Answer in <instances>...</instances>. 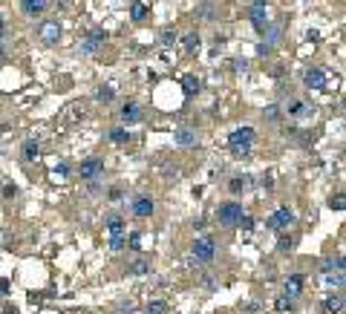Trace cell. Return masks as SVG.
<instances>
[{
	"mask_svg": "<svg viewBox=\"0 0 346 314\" xmlns=\"http://www.w3.org/2000/svg\"><path fill=\"white\" fill-rule=\"evenodd\" d=\"M254 138H257V130H254V127H237V130L228 136L231 156H234V158H248V156H251Z\"/></svg>",
	"mask_w": 346,
	"mask_h": 314,
	"instance_id": "obj_1",
	"label": "cell"
},
{
	"mask_svg": "<svg viewBox=\"0 0 346 314\" xmlns=\"http://www.w3.org/2000/svg\"><path fill=\"white\" fill-rule=\"evenodd\" d=\"M190 254H193V262L199 265V262H211L214 256H217V242H214V236H199L193 245H190Z\"/></svg>",
	"mask_w": 346,
	"mask_h": 314,
	"instance_id": "obj_2",
	"label": "cell"
},
{
	"mask_svg": "<svg viewBox=\"0 0 346 314\" xmlns=\"http://www.w3.org/2000/svg\"><path fill=\"white\" fill-rule=\"evenodd\" d=\"M285 116L294 118V121H312L315 118V107L309 101H303V98H291L285 104Z\"/></svg>",
	"mask_w": 346,
	"mask_h": 314,
	"instance_id": "obj_3",
	"label": "cell"
},
{
	"mask_svg": "<svg viewBox=\"0 0 346 314\" xmlns=\"http://www.w3.org/2000/svg\"><path fill=\"white\" fill-rule=\"evenodd\" d=\"M291 225H294V214H291V208H285V205L274 208V214L265 219V228H271V231H277V234H283L285 228H291Z\"/></svg>",
	"mask_w": 346,
	"mask_h": 314,
	"instance_id": "obj_4",
	"label": "cell"
},
{
	"mask_svg": "<svg viewBox=\"0 0 346 314\" xmlns=\"http://www.w3.org/2000/svg\"><path fill=\"white\" fill-rule=\"evenodd\" d=\"M240 216H243V205L240 202H225V205H220V211H217V219H220L222 228H237Z\"/></svg>",
	"mask_w": 346,
	"mask_h": 314,
	"instance_id": "obj_5",
	"label": "cell"
},
{
	"mask_svg": "<svg viewBox=\"0 0 346 314\" xmlns=\"http://www.w3.org/2000/svg\"><path fill=\"white\" fill-rule=\"evenodd\" d=\"M38 38H41V43L55 46L61 40V23L58 20H41L38 23Z\"/></svg>",
	"mask_w": 346,
	"mask_h": 314,
	"instance_id": "obj_6",
	"label": "cell"
},
{
	"mask_svg": "<svg viewBox=\"0 0 346 314\" xmlns=\"http://www.w3.org/2000/svg\"><path fill=\"white\" fill-rule=\"evenodd\" d=\"M104 43H107V32H104V29H93L84 40H81L78 52H81V55H93V52H98Z\"/></svg>",
	"mask_w": 346,
	"mask_h": 314,
	"instance_id": "obj_7",
	"label": "cell"
},
{
	"mask_svg": "<svg viewBox=\"0 0 346 314\" xmlns=\"http://www.w3.org/2000/svg\"><path fill=\"white\" fill-rule=\"evenodd\" d=\"M153 211H156L153 196H136L133 205H130V214H133L136 219H147V216H153Z\"/></svg>",
	"mask_w": 346,
	"mask_h": 314,
	"instance_id": "obj_8",
	"label": "cell"
},
{
	"mask_svg": "<svg viewBox=\"0 0 346 314\" xmlns=\"http://www.w3.org/2000/svg\"><path fill=\"white\" fill-rule=\"evenodd\" d=\"M101 173H104V158L90 156L87 161H81V179H87V182H95V179H98Z\"/></svg>",
	"mask_w": 346,
	"mask_h": 314,
	"instance_id": "obj_9",
	"label": "cell"
},
{
	"mask_svg": "<svg viewBox=\"0 0 346 314\" xmlns=\"http://www.w3.org/2000/svg\"><path fill=\"white\" fill-rule=\"evenodd\" d=\"M303 81H306V87L309 90H326V69H320V66H312V69H306V75H303Z\"/></svg>",
	"mask_w": 346,
	"mask_h": 314,
	"instance_id": "obj_10",
	"label": "cell"
},
{
	"mask_svg": "<svg viewBox=\"0 0 346 314\" xmlns=\"http://www.w3.org/2000/svg\"><path fill=\"white\" fill-rule=\"evenodd\" d=\"M144 118V113H142V107L136 104V101H127L124 107H122V121H124V127L127 124H139Z\"/></svg>",
	"mask_w": 346,
	"mask_h": 314,
	"instance_id": "obj_11",
	"label": "cell"
},
{
	"mask_svg": "<svg viewBox=\"0 0 346 314\" xmlns=\"http://www.w3.org/2000/svg\"><path fill=\"white\" fill-rule=\"evenodd\" d=\"M46 6H49V0H20V12H23L26 18H38V15H43Z\"/></svg>",
	"mask_w": 346,
	"mask_h": 314,
	"instance_id": "obj_12",
	"label": "cell"
},
{
	"mask_svg": "<svg viewBox=\"0 0 346 314\" xmlns=\"http://www.w3.org/2000/svg\"><path fill=\"white\" fill-rule=\"evenodd\" d=\"M320 309H323V314H341L344 312V294L338 291V294H329L323 303H320Z\"/></svg>",
	"mask_w": 346,
	"mask_h": 314,
	"instance_id": "obj_13",
	"label": "cell"
},
{
	"mask_svg": "<svg viewBox=\"0 0 346 314\" xmlns=\"http://www.w3.org/2000/svg\"><path fill=\"white\" fill-rule=\"evenodd\" d=\"M283 288H285V297H288V300L300 297V291H303V274H288Z\"/></svg>",
	"mask_w": 346,
	"mask_h": 314,
	"instance_id": "obj_14",
	"label": "cell"
},
{
	"mask_svg": "<svg viewBox=\"0 0 346 314\" xmlns=\"http://www.w3.org/2000/svg\"><path fill=\"white\" fill-rule=\"evenodd\" d=\"M251 26L257 32H265L268 29V18H265V6H251Z\"/></svg>",
	"mask_w": 346,
	"mask_h": 314,
	"instance_id": "obj_15",
	"label": "cell"
},
{
	"mask_svg": "<svg viewBox=\"0 0 346 314\" xmlns=\"http://www.w3.org/2000/svg\"><path fill=\"white\" fill-rule=\"evenodd\" d=\"M104 225H107V234H110V236H116V234H127V222L122 219L119 214H107Z\"/></svg>",
	"mask_w": 346,
	"mask_h": 314,
	"instance_id": "obj_16",
	"label": "cell"
},
{
	"mask_svg": "<svg viewBox=\"0 0 346 314\" xmlns=\"http://www.w3.org/2000/svg\"><path fill=\"white\" fill-rule=\"evenodd\" d=\"M173 141H176L179 147H193V144H196V133H193V130H188V127H182V130H176Z\"/></svg>",
	"mask_w": 346,
	"mask_h": 314,
	"instance_id": "obj_17",
	"label": "cell"
},
{
	"mask_svg": "<svg viewBox=\"0 0 346 314\" xmlns=\"http://www.w3.org/2000/svg\"><path fill=\"white\" fill-rule=\"evenodd\" d=\"M248 188H251V176H234V179H231V185H228V190H231L234 196L245 193Z\"/></svg>",
	"mask_w": 346,
	"mask_h": 314,
	"instance_id": "obj_18",
	"label": "cell"
},
{
	"mask_svg": "<svg viewBox=\"0 0 346 314\" xmlns=\"http://www.w3.org/2000/svg\"><path fill=\"white\" fill-rule=\"evenodd\" d=\"M182 90H185V98H193V95L199 93V78L196 75H182Z\"/></svg>",
	"mask_w": 346,
	"mask_h": 314,
	"instance_id": "obj_19",
	"label": "cell"
},
{
	"mask_svg": "<svg viewBox=\"0 0 346 314\" xmlns=\"http://www.w3.org/2000/svg\"><path fill=\"white\" fill-rule=\"evenodd\" d=\"M127 274H133V277H144V274H150V262H147V259H136V262L127 265Z\"/></svg>",
	"mask_w": 346,
	"mask_h": 314,
	"instance_id": "obj_20",
	"label": "cell"
},
{
	"mask_svg": "<svg viewBox=\"0 0 346 314\" xmlns=\"http://www.w3.org/2000/svg\"><path fill=\"white\" fill-rule=\"evenodd\" d=\"M20 156H23V161H35V158L41 156V144H38L35 138H29V141L23 144V150H20Z\"/></svg>",
	"mask_w": 346,
	"mask_h": 314,
	"instance_id": "obj_21",
	"label": "cell"
},
{
	"mask_svg": "<svg viewBox=\"0 0 346 314\" xmlns=\"http://www.w3.org/2000/svg\"><path fill=\"white\" fill-rule=\"evenodd\" d=\"M110 141H113V144H127V141H130V130H127V127H113V130H110Z\"/></svg>",
	"mask_w": 346,
	"mask_h": 314,
	"instance_id": "obj_22",
	"label": "cell"
},
{
	"mask_svg": "<svg viewBox=\"0 0 346 314\" xmlns=\"http://www.w3.org/2000/svg\"><path fill=\"white\" fill-rule=\"evenodd\" d=\"M199 43H202V38H199L196 32H190V35H185V38H182V49H185V52H196V49H199Z\"/></svg>",
	"mask_w": 346,
	"mask_h": 314,
	"instance_id": "obj_23",
	"label": "cell"
},
{
	"mask_svg": "<svg viewBox=\"0 0 346 314\" xmlns=\"http://www.w3.org/2000/svg\"><path fill=\"white\" fill-rule=\"evenodd\" d=\"M95 98H98L101 104H110V101L116 98V87H113V84H107V87H98V93H95Z\"/></svg>",
	"mask_w": 346,
	"mask_h": 314,
	"instance_id": "obj_24",
	"label": "cell"
},
{
	"mask_svg": "<svg viewBox=\"0 0 346 314\" xmlns=\"http://www.w3.org/2000/svg\"><path fill=\"white\" fill-rule=\"evenodd\" d=\"M130 15H133V20H139V23H142V20L147 18V6H144V3H139V0H133V6H130Z\"/></svg>",
	"mask_w": 346,
	"mask_h": 314,
	"instance_id": "obj_25",
	"label": "cell"
},
{
	"mask_svg": "<svg viewBox=\"0 0 346 314\" xmlns=\"http://www.w3.org/2000/svg\"><path fill=\"white\" fill-rule=\"evenodd\" d=\"M176 40H179V35L173 29H162V35H159V43H162V46H173Z\"/></svg>",
	"mask_w": 346,
	"mask_h": 314,
	"instance_id": "obj_26",
	"label": "cell"
},
{
	"mask_svg": "<svg viewBox=\"0 0 346 314\" xmlns=\"http://www.w3.org/2000/svg\"><path fill=\"white\" fill-rule=\"evenodd\" d=\"M124 248H127V234L110 236V251H124Z\"/></svg>",
	"mask_w": 346,
	"mask_h": 314,
	"instance_id": "obj_27",
	"label": "cell"
},
{
	"mask_svg": "<svg viewBox=\"0 0 346 314\" xmlns=\"http://www.w3.org/2000/svg\"><path fill=\"white\" fill-rule=\"evenodd\" d=\"M144 314H167V303L164 300H153V303H147Z\"/></svg>",
	"mask_w": 346,
	"mask_h": 314,
	"instance_id": "obj_28",
	"label": "cell"
},
{
	"mask_svg": "<svg viewBox=\"0 0 346 314\" xmlns=\"http://www.w3.org/2000/svg\"><path fill=\"white\" fill-rule=\"evenodd\" d=\"M291 248H294V236H280V239H277V251L280 254H291Z\"/></svg>",
	"mask_w": 346,
	"mask_h": 314,
	"instance_id": "obj_29",
	"label": "cell"
},
{
	"mask_svg": "<svg viewBox=\"0 0 346 314\" xmlns=\"http://www.w3.org/2000/svg\"><path fill=\"white\" fill-rule=\"evenodd\" d=\"M263 116H265V121H280V118H283V113H280V107H277V104H268Z\"/></svg>",
	"mask_w": 346,
	"mask_h": 314,
	"instance_id": "obj_30",
	"label": "cell"
},
{
	"mask_svg": "<svg viewBox=\"0 0 346 314\" xmlns=\"http://www.w3.org/2000/svg\"><path fill=\"white\" fill-rule=\"evenodd\" d=\"M274 309H277V314H291V300L288 297H277L274 300Z\"/></svg>",
	"mask_w": 346,
	"mask_h": 314,
	"instance_id": "obj_31",
	"label": "cell"
},
{
	"mask_svg": "<svg viewBox=\"0 0 346 314\" xmlns=\"http://www.w3.org/2000/svg\"><path fill=\"white\" fill-rule=\"evenodd\" d=\"M196 15H199V18H205V20H211V18L217 15V9H214V3H202V6L196 9Z\"/></svg>",
	"mask_w": 346,
	"mask_h": 314,
	"instance_id": "obj_32",
	"label": "cell"
},
{
	"mask_svg": "<svg viewBox=\"0 0 346 314\" xmlns=\"http://www.w3.org/2000/svg\"><path fill=\"white\" fill-rule=\"evenodd\" d=\"M127 245H130V251H142V231H136V234H130V239H127Z\"/></svg>",
	"mask_w": 346,
	"mask_h": 314,
	"instance_id": "obj_33",
	"label": "cell"
},
{
	"mask_svg": "<svg viewBox=\"0 0 346 314\" xmlns=\"http://www.w3.org/2000/svg\"><path fill=\"white\" fill-rule=\"evenodd\" d=\"M237 225H240L243 231H254V216H248V214H243V216L237 219Z\"/></svg>",
	"mask_w": 346,
	"mask_h": 314,
	"instance_id": "obj_34",
	"label": "cell"
},
{
	"mask_svg": "<svg viewBox=\"0 0 346 314\" xmlns=\"http://www.w3.org/2000/svg\"><path fill=\"white\" fill-rule=\"evenodd\" d=\"M49 176H52V182H58V179H66V176H69V167H66V164H61V167H55V170H52Z\"/></svg>",
	"mask_w": 346,
	"mask_h": 314,
	"instance_id": "obj_35",
	"label": "cell"
},
{
	"mask_svg": "<svg viewBox=\"0 0 346 314\" xmlns=\"http://www.w3.org/2000/svg\"><path fill=\"white\" fill-rule=\"evenodd\" d=\"M344 202H346L344 193H335V196H332V208H335V211H344V208H346Z\"/></svg>",
	"mask_w": 346,
	"mask_h": 314,
	"instance_id": "obj_36",
	"label": "cell"
},
{
	"mask_svg": "<svg viewBox=\"0 0 346 314\" xmlns=\"http://www.w3.org/2000/svg\"><path fill=\"white\" fill-rule=\"evenodd\" d=\"M326 283H329V285H338V288H341V285H344V271H338V274H329V277H326Z\"/></svg>",
	"mask_w": 346,
	"mask_h": 314,
	"instance_id": "obj_37",
	"label": "cell"
},
{
	"mask_svg": "<svg viewBox=\"0 0 346 314\" xmlns=\"http://www.w3.org/2000/svg\"><path fill=\"white\" fill-rule=\"evenodd\" d=\"M245 69H248V61H245V58H237V61H234V72H245Z\"/></svg>",
	"mask_w": 346,
	"mask_h": 314,
	"instance_id": "obj_38",
	"label": "cell"
},
{
	"mask_svg": "<svg viewBox=\"0 0 346 314\" xmlns=\"http://www.w3.org/2000/svg\"><path fill=\"white\" fill-rule=\"evenodd\" d=\"M260 185H263L265 190H271V188H274V185H271V176H263V179H260Z\"/></svg>",
	"mask_w": 346,
	"mask_h": 314,
	"instance_id": "obj_39",
	"label": "cell"
},
{
	"mask_svg": "<svg viewBox=\"0 0 346 314\" xmlns=\"http://www.w3.org/2000/svg\"><path fill=\"white\" fill-rule=\"evenodd\" d=\"M119 199H122V190L113 188V190H110V202H119Z\"/></svg>",
	"mask_w": 346,
	"mask_h": 314,
	"instance_id": "obj_40",
	"label": "cell"
},
{
	"mask_svg": "<svg viewBox=\"0 0 346 314\" xmlns=\"http://www.w3.org/2000/svg\"><path fill=\"white\" fill-rule=\"evenodd\" d=\"M257 52H260V55H268V52H271V46H268V43H260V46H257Z\"/></svg>",
	"mask_w": 346,
	"mask_h": 314,
	"instance_id": "obj_41",
	"label": "cell"
},
{
	"mask_svg": "<svg viewBox=\"0 0 346 314\" xmlns=\"http://www.w3.org/2000/svg\"><path fill=\"white\" fill-rule=\"evenodd\" d=\"M306 38H309V40H312V43H317V40H320V32L309 29V35H306Z\"/></svg>",
	"mask_w": 346,
	"mask_h": 314,
	"instance_id": "obj_42",
	"label": "cell"
},
{
	"mask_svg": "<svg viewBox=\"0 0 346 314\" xmlns=\"http://www.w3.org/2000/svg\"><path fill=\"white\" fill-rule=\"evenodd\" d=\"M0 193H6V196H15V193H18V188H15V185H9V188H3Z\"/></svg>",
	"mask_w": 346,
	"mask_h": 314,
	"instance_id": "obj_43",
	"label": "cell"
},
{
	"mask_svg": "<svg viewBox=\"0 0 346 314\" xmlns=\"http://www.w3.org/2000/svg\"><path fill=\"white\" fill-rule=\"evenodd\" d=\"M9 294V283H0V297H6Z\"/></svg>",
	"mask_w": 346,
	"mask_h": 314,
	"instance_id": "obj_44",
	"label": "cell"
},
{
	"mask_svg": "<svg viewBox=\"0 0 346 314\" xmlns=\"http://www.w3.org/2000/svg\"><path fill=\"white\" fill-rule=\"evenodd\" d=\"M3 35H6V20L0 18V38H3Z\"/></svg>",
	"mask_w": 346,
	"mask_h": 314,
	"instance_id": "obj_45",
	"label": "cell"
},
{
	"mask_svg": "<svg viewBox=\"0 0 346 314\" xmlns=\"http://www.w3.org/2000/svg\"><path fill=\"white\" fill-rule=\"evenodd\" d=\"M265 3H268V0H254V6H265Z\"/></svg>",
	"mask_w": 346,
	"mask_h": 314,
	"instance_id": "obj_46",
	"label": "cell"
},
{
	"mask_svg": "<svg viewBox=\"0 0 346 314\" xmlns=\"http://www.w3.org/2000/svg\"><path fill=\"white\" fill-rule=\"evenodd\" d=\"M3 55H6V49H3V40H0V58H3Z\"/></svg>",
	"mask_w": 346,
	"mask_h": 314,
	"instance_id": "obj_47",
	"label": "cell"
},
{
	"mask_svg": "<svg viewBox=\"0 0 346 314\" xmlns=\"http://www.w3.org/2000/svg\"><path fill=\"white\" fill-rule=\"evenodd\" d=\"M0 190H3V188H0Z\"/></svg>",
	"mask_w": 346,
	"mask_h": 314,
	"instance_id": "obj_48",
	"label": "cell"
}]
</instances>
